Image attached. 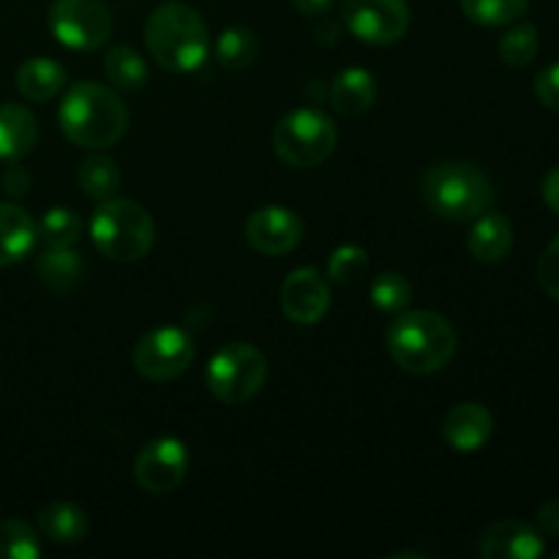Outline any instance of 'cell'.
<instances>
[{"label": "cell", "instance_id": "1", "mask_svg": "<svg viewBox=\"0 0 559 559\" xmlns=\"http://www.w3.org/2000/svg\"><path fill=\"white\" fill-rule=\"evenodd\" d=\"M66 140L85 151H107L129 131V107L123 98L98 82H76L66 91L58 109Z\"/></svg>", "mask_w": 559, "mask_h": 559}, {"label": "cell", "instance_id": "2", "mask_svg": "<svg viewBox=\"0 0 559 559\" xmlns=\"http://www.w3.org/2000/svg\"><path fill=\"white\" fill-rule=\"evenodd\" d=\"M388 355L409 374H437L453 360L459 347L456 331L437 311H399L385 331Z\"/></svg>", "mask_w": 559, "mask_h": 559}, {"label": "cell", "instance_id": "3", "mask_svg": "<svg viewBox=\"0 0 559 559\" xmlns=\"http://www.w3.org/2000/svg\"><path fill=\"white\" fill-rule=\"evenodd\" d=\"M145 44L151 58L175 74L197 71L211 55V33L200 11L186 3H164L147 16Z\"/></svg>", "mask_w": 559, "mask_h": 559}, {"label": "cell", "instance_id": "4", "mask_svg": "<svg viewBox=\"0 0 559 559\" xmlns=\"http://www.w3.org/2000/svg\"><path fill=\"white\" fill-rule=\"evenodd\" d=\"M420 197L435 216L448 222H475L495 205V183L467 162H440L420 178Z\"/></svg>", "mask_w": 559, "mask_h": 559}, {"label": "cell", "instance_id": "5", "mask_svg": "<svg viewBox=\"0 0 559 559\" xmlns=\"http://www.w3.org/2000/svg\"><path fill=\"white\" fill-rule=\"evenodd\" d=\"M93 246L112 262H136L151 254L156 240L153 216L134 200L109 197L91 216Z\"/></svg>", "mask_w": 559, "mask_h": 559}, {"label": "cell", "instance_id": "6", "mask_svg": "<svg viewBox=\"0 0 559 559\" xmlns=\"http://www.w3.org/2000/svg\"><path fill=\"white\" fill-rule=\"evenodd\" d=\"M273 153L287 167H317L328 162L338 145V129L325 112L311 107L293 109L273 129Z\"/></svg>", "mask_w": 559, "mask_h": 559}, {"label": "cell", "instance_id": "7", "mask_svg": "<svg viewBox=\"0 0 559 559\" xmlns=\"http://www.w3.org/2000/svg\"><path fill=\"white\" fill-rule=\"evenodd\" d=\"M205 382L216 402L229 407L251 402L267 382L265 353L249 342L224 344L207 364Z\"/></svg>", "mask_w": 559, "mask_h": 559}, {"label": "cell", "instance_id": "8", "mask_svg": "<svg viewBox=\"0 0 559 559\" xmlns=\"http://www.w3.org/2000/svg\"><path fill=\"white\" fill-rule=\"evenodd\" d=\"M49 31L74 52H93L112 36V11L104 0H52Z\"/></svg>", "mask_w": 559, "mask_h": 559}, {"label": "cell", "instance_id": "9", "mask_svg": "<svg viewBox=\"0 0 559 559\" xmlns=\"http://www.w3.org/2000/svg\"><path fill=\"white\" fill-rule=\"evenodd\" d=\"M194 338L178 325H162L147 331L134 347V369L145 380L167 382L183 374L194 364Z\"/></svg>", "mask_w": 559, "mask_h": 559}, {"label": "cell", "instance_id": "10", "mask_svg": "<svg viewBox=\"0 0 559 559\" xmlns=\"http://www.w3.org/2000/svg\"><path fill=\"white\" fill-rule=\"evenodd\" d=\"M409 14L407 0H344V25L358 41L388 47L407 36Z\"/></svg>", "mask_w": 559, "mask_h": 559}, {"label": "cell", "instance_id": "11", "mask_svg": "<svg viewBox=\"0 0 559 559\" xmlns=\"http://www.w3.org/2000/svg\"><path fill=\"white\" fill-rule=\"evenodd\" d=\"M189 448L178 437H156L136 453L134 478L147 495H169L189 475Z\"/></svg>", "mask_w": 559, "mask_h": 559}, {"label": "cell", "instance_id": "12", "mask_svg": "<svg viewBox=\"0 0 559 559\" xmlns=\"http://www.w3.org/2000/svg\"><path fill=\"white\" fill-rule=\"evenodd\" d=\"M246 240L257 254L284 257L298 249L304 240V222L298 213L284 205L257 207L246 218Z\"/></svg>", "mask_w": 559, "mask_h": 559}, {"label": "cell", "instance_id": "13", "mask_svg": "<svg viewBox=\"0 0 559 559\" xmlns=\"http://www.w3.org/2000/svg\"><path fill=\"white\" fill-rule=\"evenodd\" d=\"M278 304L295 325H317L331 309V287L317 267H295L282 282Z\"/></svg>", "mask_w": 559, "mask_h": 559}, {"label": "cell", "instance_id": "14", "mask_svg": "<svg viewBox=\"0 0 559 559\" xmlns=\"http://www.w3.org/2000/svg\"><path fill=\"white\" fill-rule=\"evenodd\" d=\"M478 551L486 559H538L544 557L546 544L540 530H535L533 524L506 519L486 530Z\"/></svg>", "mask_w": 559, "mask_h": 559}, {"label": "cell", "instance_id": "15", "mask_svg": "<svg viewBox=\"0 0 559 559\" xmlns=\"http://www.w3.org/2000/svg\"><path fill=\"white\" fill-rule=\"evenodd\" d=\"M495 435V415L478 402H462L442 418V437L459 453H475Z\"/></svg>", "mask_w": 559, "mask_h": 559}, {"label": "cell", "instance_id": "16", "mask_svg": "<svg viewBox=\"0 0 559 559\" xmlns=\"http://www.w3.org/2000/svg\"><path fill=\"white\" fill-rule=\"evenodd\" d=\"M513 249V227L502 213H480L467 235V251L484 265L502 262Z\"/></svg>", "mask_w": 559, "mask_h": 559}, {"label": "cell", "instance_id": "17", "mask_svg": "<svg viewBox=\"0 0 559 559\" xmlns=\"http://www.w3.org/2000/svg\"><path fill=\"white\" fill-rule=\"evenodd\" d=\"M38 240V227L25 207L0 202V267L25 260Z\"/></svg>", "mask_w": 559, "mask_h": 559}, {"label": "cell", "instance_id": "18", "mask_svg": "<svg viewBox=\"0 0 559 559\" xmlns=\"http://www.w3.org/2000/svg\"><path fill=\"white\" fill-rule=\"evenodd\" d=\"M85 262L76 254L74 246H44L36 260V276L49 293L69 295L80 287Z\"/></svg>", "mask_w": 559, "mask_h": 559}, {"label": "cell", "instance_id": "19", "mask_svg": "<svg viewBox=\"0 0 559 559\" xmlns=\"http://www.w3.org/2000/svg\"><path fill=\"white\" fill-rule=\"evenodd\" d=\"M377 102V82L369 69H353L338 71L336 80L331 85V104L342 118H360L369 112Z\"/></svg>", "mask_w": 559, "mask_h": 559}, {"label": "cell", "instance_id": "20", "mask_svg": "<svg viewBox=\"0 0 559 559\" xmlns=\"http://www.w3.org/2000/svg\"><path fill=\"white\" fill-rule=\"evenodd\" d=\"M36 142L38 123L31 109L14 102L0 104V158L20 162L36 147Z\"/></svg>", "mask_w": 559, "mask_h": 559}, {"label": "cell", "instance_id": "21", "mask_svg": "<svg viewBox=\"0 0 559 559\" xmlns=\"http://www.w3.org/2000/svg\"><path fill=\"white\" fill-rule=\"evenodd\" d=\"M66 87V69L52 58H27L16 69V91L27 102H49Z\"/></svg>", "mask_w": 559, "mask_h": 559}, {"label": "cell", "instance_id": "22", "mask_svg": "<svg viewBox=\"0 0 559 559\" xmlns=\"http://www.w3.org/2000/svg\"><path fill=\"white\" fill-rule=\"evenodd\" d=\"M38 530L52 544H80L87 538V513L74 502H47L38 511Z\"/></svg>", "mask_w": 559, "mask_h": 559}, {"label": "cell", "instance_id": "23", "mask_svg": "<svg viewBox=\"0 0 559 559\" xmlns=\"http://www.w3.org/2000/svg\"><path fill=\"white\" fill-rule=\"evenodd\" d=\"M76 186H80L82 194L91 197V200H109V197L118 194L120 189L118 162L102 151L91 153V156L82 158L80 167H76Z\"/></svg>", "mask_w": 559, "mask_h": 559}, {"label": "cell", "instance_id": "24", "mask_svg": "<svg viewBox=\"0 0 559 559\" xmlns=\"http://www.w3.org/2000/svg\"><path fill=\"white\" fill-rule=\"evenodd\" d=\"M104 74H107L109 85L126 93L142 91L147 80H151V69H147L145 58L136 49L126 47V44L107 49V55H104Z\"/></svg>", "mask_w": 559, "mask_h": 559}, {"label": "cell", "instance_id": "25", "mask_svg": "<svg viewBox=\"0 0 559 559\" xmlns=\"http://www.w3.org/2000/svg\"><path fill=\"white\" fill-rule=\"evenodd\" d=\"M213 52H216V60L222 69L243 71L249 69L257 60V55H260V38H257V33L246 25L224 27V31L218 33L216 44H213Z\"/></svg>", "mask_w": 559, "mask_h": 559}, {"label": "cell", "instance_id": "26", "mask_svg": "<svg viewBox=\"0 0 559 559\" xmlns=\"http://www.w3.org/2000/svg\"><path fill=\"white\" fill-rule=\"evenodd\" d=\"M459 3L469 22L484 27L513 25L530 9V0H459Z\"/></svg>", "mask_w": 559, "mask_h": 559}, {"label": "cell", "instance_id": "27", "mask_svg": "<svg viewBox=\"0 0 559 559\" xmlns=\"http://www.w3.org/2000/svg\"><path fill=\"white\" fill-rule=\"evenodd\" d=\"M369 295L377 311H382V314H399L413 300V284L399 271H382L380 276L371 278Z\"/></svg>", "mask_w": 559, "mask_h": 559}, {"label": "cell", "instance_id": "28", "mask_svg": "<svg viewBox=\"0 0 559 559\" xmlns=\"http://www.w3.org/2000/svg\"><path fill=\"white\" fill-rule=\"evenodd\" d=\"M36 227L44 246H76L82 238V218L71 207H49Z\"/></svg>", "mask_w": 559, "mask_h": 559}, {"label": "cell", "instance_id": "29", "mask_svg": "<svg viewBox=\"0 0 559 559\" xmlns=\"http://www.w3.org/2000/svg\"><path fill=\"white\" fill-rule=\"evenodd\" d=\"M41 557V540L27 522L5 519L0 522V559H38Z\"/></svg>", "mask_w": 559, "mask_h": 559}, {"label": "cell", "instance_id": "30", "mask_svg": "<svg viewBox=\"0 0 559 559\" xmlns=\"http://www.w3.org/2000/svg\"><path fill=\"white\" fill-rule=\"evenodd\" d=\"M540 49V33L538 27L530 25V22H522V25H513L506 36L500 38V58L506 60L513 69H522V66H530L535 58H538Z\"/></svg>", "mask_w": 559, "mask_h": 559}, {"label": "cell", "instance_id": "31", "mask_svg": "<svg viewBox=\"0 0 559 559\" xmlns=\"http://www.w3.org/2000/svg\"><path fill=\"white\" fill-rule=\"evenodd\" d=\"M366 267H369V254L364 246L344 243L328 260V276L338 284H353L364 276Z\"/></svg>", "mask_w": 559, "mask_h": 559}, {"label": "cell", "instance_id": "32", "mask_svg": "<svg viewBox=\"0 0 559 559\" xmlns=\"http://www.w3.org/2000/svg\"><path fill=\"white\" fill-rule=\"evenodd\" d=\"M538 282L544 293L559 304V235L546 246L538 260Z\"/></svg>", "mask_w": 559, "mask_h": 559}, {"label": "cell", "instance_id": "33", "mask_svg": "<svg viewBox=\"0 0 559 559\" xmlns=\"http://www.w3.org/2000/svg\"><path fill=\"white\" fill-rule=\"evenodd\" d=\"M535 96L551 112H559V63L546 66L538 76H535Z\"/></svg>", "mask_w": 559, "mask_h": 559}, {"label": "cell", "instance_id": "34", "mask_svg": "<svg viewBox=\"0 0 559 559\" xmlns=\"http://www.w3.org/2000/svg\"><path fill=\"white\" fill-rule=\"evenodd\" d=\"M0 186L9 197H25L31 189V173L20 162H9V167L0 175Z\"/></svg>", "mask_w": 559, "mask_h": 559}, {"label": "cell", "instance_id": "35", "mask_svg": "<svg viewBox=\"0 0 559 559\" xmlns=\"http://www.w3.org/2000/svg\"><path fill=\"white\" fill-rule=\"evenodd\" d=\"M538 527H540V533L549 535V538H557L559 535V500H549L540 506Z\"/></svg>", "mask_w": 559, "mask_h": 559}, {"label": "cell", "instance_id": "36", "mask_svg": "<svg viewBox=\"0 0 559 559\" xmlns=\"http://www.w3.org/2000/svg\"><path fill=\"white\" fill-rule=\"evenodd\" d=\"M333 3L336 0H289V5L304 16H325L333 9Z\"/></svg>", "mask_w": 559, "mask_h": 559}, {"label": "cell", "instance_id": "37", "mask_svg": "<svg viewBox=\"0 0 559 559\" xmlns=\"http://www.w3.org/2000/svg\"><path fill=\"white\" fill-rule=\"evenodd\" d=\"M540 191H544L546 205H549L551 211H555L559 216V167H555L549 175H546L544 189H540Z\"/></svg>", "mask_w": 559, "mask_h": 559}]
</instances>
